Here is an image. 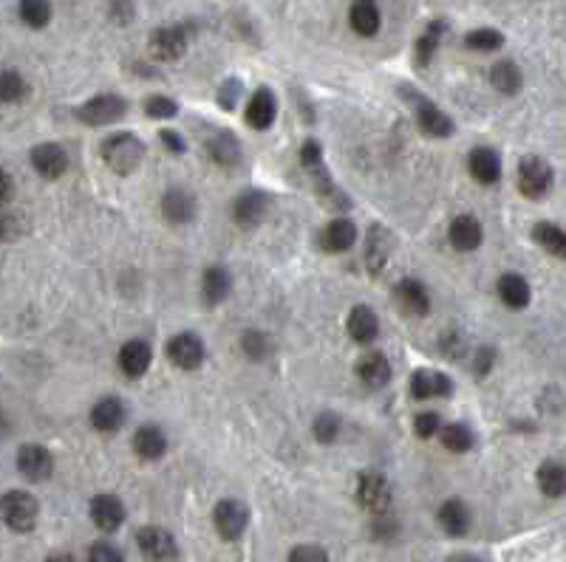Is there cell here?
I'll use <instances>...</instances> for the list:
<instances>
[{"instance_id": "1", "label": "cell", "mask_w": 566, "mask_h": 562, "mask_svg": "<svg viewBox=\"0 0 566 562\" xmlns=\"http://www.w3.org/2000/svg\"><path fill=\"white\" fill-rule=\"evenodd\" d=\"M555 173L550 167V161H544L541 156H527L519 165V190L529 201H541L553 192Z\"/></svg>"}, {"instance_id": "2", "label": "cell", "mask_w": 566, "mask_h": 562, "mask_svg": "<svg viewBox=\"0 0 566 562\" xmlns=\"http://www.w3.org/2000/svg\"><path fill=\"white\" fill-rule=\"evenodd\" d=\"M142 156H145V148L133 133H116L108 141L102 144V158L114 173L128 175L139 167Z\"/></svg>"}, {"instance_id": "3", "label": "cell", "mask_w": 566, "mask_h": 562, "mask_svg": "<svg viewBox=\"0 0 566 562\" xmlns=\"http://www.w3.org/2000/svg\"><path fill=\"white\" fill-rule=\"evenodd\" d=\"M0 517L14 532H31L34 523H38V500H34L29 492H6L0 498Z\"/></svg>"}, {"instance_id": "4", "label": "cell", "mask_w": 566, "mask_h": 562, "mask_svg": "<svg viewBox=\"0 0 566 562\" xmlns=\"http://www.w3.org/2000/svg\"><path fill=\"white\" fill-rule=\"evenodd\" d=\"M300 161H304V167L309 170V175H312V184H314V190L321 192L326 201H331V204H340V209H346V198L338 192V187L331 184V175L326 173V165H323V153H321V144L317 141H306L304 144V150H300Z\"/></svg>"}, {"instance_id": "5", "label": "cell", "mask_w": 566, "mask_h": 562, "mask_svg": "<svg viewBox=\"0 0 566 562\" xmlns=\"http://www.w3.org/2000/svg\"><path fill=\"white\" fill-rule=\"evenodd\" d=\"M212 520H216V532L224 540H238L246 532V523H250V512H246V506L241 500L227 498L216 506V512H212Z\"/></svg>"}, {"instance_id": "6", "label": "cell", "mask_w": 566, "mask_h": 562, "mask_svg": "<svg viewBox=\"0 0 566 562\" xmlns=\"http://www.w3.org/2000/svg\"><path fill=\"white\" fill-rule=\"evenodd\" d=\"M167 356L176 368L182 370H196L204 362V342L196 334H176L167 342Z\"/></svg>"}, {"instance_id": "7", "label": "cell", "mask_w": 566, "mask_h": 562, "mask_svg": "<svg viewBox=\"0 0 566 562\" xmlns=\"http://www.w3.org/2000/svg\"><path fill=\"white\" fill-rule=\"evenodd\" d=\"M128 111V102L116 97V94H99L94 97L88 105L80 107V119L88 122V124H108V122H116L122 119Z\"/></svg>"}, {"instance_id": "8", "label": "cell", "mask_w": 566, "mask_h": 562, "mask_svg": "<svg viewBox=\"0 0 566 562\" xmlns=\"http://www.w3.org/2000/svg\"><path fill=\"white\" fill-rule=\"evenodd\" d=\"M357 500L365 506L368 512H385L388 503H391V486H388V481L377 473H365L360 481H357Z\"/></svg>"}, {"instance_id": "9", "label": "cell", "mask_w": 566, "mask_h": 562, "mask_svg": "<svg viewBox=\"0 0 566 562\" xmlns=\"http://www.w3.org/2000/svg\"><path fill=\"white\" fill-rule=\"evenodd\" d=\"M17 469L29 478V481H46L55 469V461H51L48 449L40 444H26L17 452Z\"/></svg>"}, {"instance_id": "10", "label": "cell", "mask_w": 566, "mask_h": 562, "mask_svg": "<svg viewBox=\"0 0 566 562\" xmlns=\"http://www.w3.org/2000/svg\"><path fill=\"white\" fill-rule=\"evenodd\" d=\"M184 48H187V34L179 26H165V29L153 31V38H150V51L156 60H165V63L179 60Z\"/></svg>"}, {"instance_id": "11", "label": "cell", "mask_w": 566, "mask_h": 562, "mask_svg": "<svg viewBox=\"0 0 566 562\" xmlns=\"http://www.w3.org/2000/svg\"><path fill=\"white\" fill-rule=\"evenodd\" d=\"M394 300L399 305V311L411 314V317L428 314V308H431L428 292H424V285L419 280H402V283H397L394 285Z\"/></svg>"}, {"instance_id": "12", "label": "cell", "mask_w": 566, "mask_h": 562, "mask_svg": "<svg viewBox=\"0 0 566 562\" xmlns=\"http://www.w3.org/2000/svg\"><path fill=\"white\" fill-rule=\"evenodd\" d=\"M136 542H139L142 554L150 557V559H173L176 554H179V549H176V540L165 529H156V525L142 529L136 534Z\"/></svg>"}, {"instance_id": "13", "label": "cell", "mask_w": 566, "mask_h": 562, "mask_svg": "<svg viewBox=\"0 0 566 562\" xmlns=\"http://www.w3.org/2000/svg\"><path fill=\"white\" fill-rule=\"evenodd\" d=\"M275 114H278V102L272 97V90L261 88L253 94L250 105H246V124L255 131H267L275 122Z\"/></svg>"}, {"instance_id": "14", "label": "cell", "mask_w": 566, "mask_h": 562, "mask_svg": "<svg viewBox=\"0 0 566 562\" xmlns=\"http://www.w3.org/2000/svg\"><path fill=\"white\" fill-rule=\"evenodd\" d=\"M31 165L43 178H60L68 167V156L60 144H40L31 150Z\"/></svg>"}, {"instance_id": "15", "label": "cell", "mask_w": 566, "mask_h": 562, "mask_svg": "<svg viewBox=\"0 0 566 562\" xmlns=\"http://www.w3.org/2000/svg\"><path fill=\"white\" fill-rule=\"evenodd\" d=\"M91 520L102 532H116L122 520H125V506H122L119 498H114V495H99L91 500Z\"/></svg>"}, {"instance_id": "16", "label": "cell", "mask_w": 566, "mask_h": 562, "mask_svg": "<svg viewBox=\"0 0 566 562\" xmlns=\"http://www.w3.org/2000/svg\"><path fill=\"white\" fill-rule=\"evenodd\" d=\"M482 241H485L482 224L476 221L473 215H459L456 221L450 224V243H453V249L473 251V249L482 246Z\"/></svg>"}, {"instance_id": "17", "label": "cell", "mask_w": 566, "mask_h": 562, "mask_svg": "<svg viewBox=\"0 0 566 562\" xmlns=\"http://www.w3.org/2000/svg\"><path fill=\"white\" fill-rule=\"evenodd\" d=\"M150 359H153V351H150L148 342L133 339L119 351V368L125 376L139 379V376H145V370L150 368Z\"/></svg>"}, {"instance_id": "18", "label": "cell", "mask_w": 566, "mask_h": 562, "mask_svg": "<svg viewBox=\"0 0 566 562\" xmlns=\"http://www.w3.org/2000/svg\"><path fill=\"white\" fill-rule=\"evenodd\" d=\"M416 122H419V128L428 133V136H450L453 133V122L448 114H442L439 107L428 99H419L416 102Z\"/></svg>"}, {"instance_id": "19", "label": "cell", "mask_w": 566, "mask_h": 562, "mask_svg": "<svg viewBox=\"0 0 566 562\" xmlns=\"http://www.w3.org/2000/svg\"><path fill=\"white\" fill-rule=\"evenodd\" d=\"M470 173L479 184H495L502 178V158L490 148H476L470 153Z\"/></svg>"}, {"instance_id": "20", "label": "cell", "mask_w": 566, "mask_h": 562, "mask_svg": "<svg viewBox=\"0 0 566 562\" xmlns=\"http://www.w3.org/2000/svg\"><path fill=\"white\" fill-rule=\"evenodd\" d=\"M357 376L368 387H385L388 382H391V365H388V359L382 353L371 351L357 362Z\"/></svg>"}, {"instance_id": "21", "label": "cell", "mask_w": 566, "mask_h": 562, "mask_svg": "<svg viewBox=\"0 0 566 562\" xmlns=\"http://www.w3.org/2000/svg\"><path fill=\"white\" fill-rule=\"evenodd\" d=\"M450 379L439 370H416L411 379V393L414 398H436V396H450Z\"/></svg>"}, {"instance_id": "22", "label": "cell", "mask_w": 566, "mask_h": 562, "mask_svg": "<svg viewBox=\"0 0 566 562\" xmlns=\"http://www.w3.org/2000/svg\"><path fill=\"white\" fill-rule=\"evenodd\" d=\"M133 449L142 461H159L167 449L165 432L159 427H139L133 435Z\"/></svg>"}, {"instance_id": "23", "label": "cell", "mask_w": 566, "mask_h": 562, "mask_svg": "<svg viewBox=\"0 0 566 562\" xmlns=\"http://www.w3.org/2000/svg\"><path fill=\"white\" fill-rule=\"evenodd\" d=\"M348 334L351 339H357L360 345H368V342H374L380 334V322L374 317L368 305H357L354 311L348 314Z\"/></svg>"}, {"instance_id": "24", "label": "cell", "mask_w": 566, "mask_h": 562, "mask_svg": "<svg viewBox=\"0 0 566 562\" xmlns=\"http://www.w3.org/2000/svg\"><path fill=\"white\" fill-rule=\"evenodd\" d=\"M439 525L442 532L450 534V537H465L470 529V512L462 500H448L445 506L439 509Z\"/></svg>"}, {"instance_id": "25", "label": "cell", "mask_w": 566, "mask_h": 562, "mask_svg": "<svg viewBox=\"0 0 566 562\" xmlns=\"http://www.w3.org/2000/svg\"><path fill=\"white\" fill-rule=\"evenodd\" d=\"M499 297L507 308H524L529 302V297H533V292H529V283L516 275V271H507V275H502L499 280Z\"/></svg>"}, {"instance_id": "26", "label": "cell", "mask_w": 566, "mask_h": 562, "mask_svg": "<svg viewBox=\"0 0 566 562\" xmlns=\"http://www.w3.org/2000/svg\"><path fill=\"white\" fill-rule=\"evenodd\" d=\"M538 489L546 498H563L566 495V464L561 461H544L538 466Z\"/></svg>"}, {"instance_id": "27", "label": "cell", "mask_w": 566, "mask_h": 562, "mask_svg": "<svg viewBox=\"0 0 566 562\" xmlns=\"http://www.w3.org/2000/svg\"><path fill=\"white\" fill-rule=\"evenodd\" d=\"M267 195L261 192H244L238 201H236V221L241 226H258L263 221V215H267Z\"/></svg>"}, {"instance_id": "28", "label": "cell", "mask_w": 566, "mask_h": 562, "mask_svg": "<svg viewBox=\"0 0 566 562\" xmlns=\"http://www.w3.org/2000/svg\"><path fill=\"white\" fill-rule=\"evenodd\" d=\"M162 212L170 224H187L193 221V215H196V201H193V195L184 190H170L162 201Z\"/></svg>"}, {"instance_id": "29", "label": "cell", "mask_w": 566, "mask_h": 562, "mask_svg": "<svg viewBox=\"0 0 566 562\" xmlns=\"http://www.w3.org/2000/svg\"><path fill=\"white\" fill-rule=\"evenodd\" d=\"M533 238H536V243H538L544 251H550L553 258L566 260V232H563L561 226H555V224H550V221H541V224H536V229H533Z\"/></svg>"}, {"instance_id": "30", "label": "cell", "mask_w": 566, "mask_h": 562, "mask_svg": "<svg viewBox=\"0 0 566 562\" xmlns=\"http://www.w3.org/2000/svg\"><path fill=\"white\" fill-rule=\"evenodd\" d=\"M490 82L493 88L499 90V94L504 97H512V94H519L521 90V71L516 63H510V60H502V63H495L493 71H490Z\"/></svg>"}, {"instance_id": "31", "label": "cell", "mask_w": 566, "mask_h": 562, "mask_svg": "<svg viewBox=\"0 0 566 562\" xmlns=\"http://www.w3.org/2000/svg\"><path fill=\"white\" fill-rule=\"evenodd\" d=\"M348 23L354 31L363 34V38H374L380 31V12L371 0H360V4H354V9L348 14Z\"/></svg>"}, {"instance_id": "32", "label": "cell", "mask_w": 566, "mask_h": 562, "mask_svg": "<svg viewBox=\"0 0 566 562\" xmlns=\"http://www.w3.org/2000/svg\"><path fill=\"white\" fill-rule=\"evenodd\" d=\"M354 241H357V229H354V224L346 221V217L331 221L323 229V249L326 251H346V249L354 246Z\"/></svg>"}, {"instance_id": "33", "label": "cell", "mask_w": 566, "mask_h": 562, "mask_svg": "<svg viewBox=\"0 0 566 562\" xmlns=\"http://www.w3.org/2000/svg\"><path fill=\"white\" fill-rule=\"evenodd\" d=\"M122 419H125V407H122L119 398H102L91 410V424L102 432H114L122 424Z\"/></svg>"}, {"instance_id": "34", "label": "cell", "mask_w": 566, "mask_h": 562, "mask_svg": "<svg viewBox=\"0 0 566 562\" xmlns=\"http://www.w3.org/2000/svg\"><path fill=\"white\" fill-rule=\"evenodd\" d=\"M388 249H391V241H388V232L382 226L371 229V238H368V251H365V260L371 271H380L385 258H388Z\"/></svg>"}, {"instance_id": "35", "label": "cell", "mask_w": 566, "mask_h": 562, "mask_svg": "<svg viewBox=\"0 0 566 562\" xmlns=\"http://www.w3.org/2000/svg\"><path fill=\"white\" fill-rule=\"evenodd\" d=\"M229 294V275L224 268H210L204 275V297L210 305L221 302Z\"/></svg>"}, {"instance_id": "36", "label": "cell", "mask_w": 566, "mask_h": 562, "mask_svg": "<svg viewBox=\"0 0 566 562\" xmlns=\"http://www.w3.org/2000/svg\"><path fill=\"white\" fill-rule=\"evenodd\" d=\"M21 17L31 29H43L51 21V4L48 0H21Z\"/></svg>"}, {"instance_id": "37", "label": "cell", "mask_w": 566, "mask_h": 562, "mask_svg": "<svg viewBox=\"0 0 566 562\" xmlns=\"http://www.w3.org/2000/svg\"><path fill=\"white\" fill-rule=\"evenodd\" d=\"M442 432V444L450 452H467L473 447V430L467 424H448Z\"/></svg>"}, {"instance_id": "38", "label": "cell", "mask_w": 566, "mask_h": 562, "mask_svg": "<svg viewBox=\"0 0 566 562\" xmlns=\"http://www.w3.org/2000/svg\"><path fill=\"white\" fill-rule=\"evenodd\" d=\"M210 156L219 161V165H236L238 156H241V148H238V141L224 133V136H216L210 141Z\"/></svg>"}, {"instance_id": "39", "label": "cell", "mask_w": 566, "mask_h": 562, "mask_svg": "<svg viewBox=\"0 0 566 562\" xmlns=\"http://www.w3.org/2000/svg\"><path fill=\"white\" fill-rule=\"evenodd\" d=\"M26 90V80L17 71H0V102H21Z\"/></svg>"}, {"instance_id": "40", "label": "cell", "mask_w": 566, "mask_h": 562, "mask_svg": "<svg viewBox=\"0 0 566 562\" xmlns=\"http://www.w3.org/2000/svg\"><path fill=\"white\" fill-rule=\"evenodd\" d=\"M465 46L473 51H495L504 46V34L495 29H476L465 38Z\"/></svg>"}, {"instance_id": "41", "label": "cell", "mask_w": 566, "mask_h": 562, "mask_svg": "<svg viewBox=\"0 0 566 562\" xmlns=\"http://www.w3.org/2000/svg\"><path fill=\"white\" fill-rule=\"evenodd\" d=\"M442 34H445V23H442V21H433L428 29H424V34H422L419 43H416V57H419V63H428L433 57V51H436V46L442 40Z\"/></svg>"}, {"instance_id": "42", "label": "cell", "mask_w": 566, "mask_h": 562, "mask_svg": "<svg viewBox=\"0 0 566 562\" xmlns=\"http://www.w3.org/2000/svg\"><path fill=\"white\" fill-rule=\"evenodd\" d=\"M338 430H340V422L334 419L331 413L317 415V422H314V439L317 441H323V444L334 441V439H338Z\"/></svg>"}, {"instance_id": "43", "label": "cell", "mask_w": 566, "mask_h": 562, "mask_svg": "<svg viewBox=\"0 0 566 562\" xmlns=\"http://www.w3.org/2000/svg\"><path fill=\"white\" fill-rule=\"evenodd\" d=\"M145 111H148L150 119H173L179 107H176V102L167 99V97H153V99H148Z\"/></svg>"}, {"instance_id": "44", "label": "cell", "mask_w": 566, "mask_h": 562, "mask_svg": "<svg viewBox=\"0 0 566 562\" xmlns=\"http://www.w3.org/2000/svg\"><path fill=\"white\" fill-rule=\"evenodd\" d=\"M21 234H23L21 215H14V212H4V215H0V241H17Z\"/></svg>"}, {"instance_id": "45", "label": "cell", "mask_w": 566, "mask_h": 562, "mask_svg": "<svg viewBox=\"0 0 566 562\" xmlns=\"http://www.w3.org/2000/svg\"><path fill=\"white\" fill-rule=\"evenodd\" d=\"M414 430H416L419 439H433V435L442 430V419L436 413H419L416 422H414Z\"/></svg>"}, {"instance_id": "46", "label": "cell", "mask_w": 566, "mask_h": 562, "mask_svg": "<svg viewBox=\"0 0 566 562\" xmlns=\"http://www.w3.org/2000/svg\"><path fill=\"white\" fill-rule=\"evenodd\" d=\"M244 351L246 353H250L253 359H261L263 353H267V336H263V334H258V331H250V334H244Z\"/></svg>"}, {"instance_id": "47", "label": "cell", "mask_w": 566, "mask_h": 562, "mask_svg": "<svg viewBox=\"0 0 566 562\" xmlns=\"http://www.w3.org/2000/svg\"><path fill=\"white\" fill-rule=\"evenodd\" d=\"M91 559H94V562H119L122 554L114 551L111 546H105V542H97V546L91 549Z\"/></svg>"}, {"instance_id": "48", "label": "cell", "mask_w": 566, "mask_h": 562, "mask_svg": "<svg viewBox=\"0 0 566 562\" xmlns=\"http://www.w3.org/2000/svg\"><path fill=\"white\" fill-rule=\"evenodd\" d=\"M493 359H495V353H493L490 348H482L479 356H476V373L485 376V373L490 370V365H493Z\"/></svg>"}, {"instance_id": "49", "label": "cell", "mask_w": 566, "mask_h": 562, "mask_svg": "<svg viewBox=\"0 0 566 562\" xmlns=\"http://www.w3.org/2000/svg\"><path fill=\"white\" fill-rule=\"evenodd\" d=\"M162 141L167 144V150H173V153H184V141H182L179 133L165 131V133H162Z\"/></svg>"}, {"instance_id": "50", "label": "cell", "mask_w": 566, "mask_h": 562, "mask_svg": "<svg viewBox=\"0 0 566 562\" xmlns=\"http://www.w3.org/2000/svg\"><path fill=\"white\" fill-rule=\"evenodd\" d=\"M289 559H326V551L321 549H295Z\"/></svg>"}, {"instance_id": "51", "label": "cell", "mask_w": 566, "mask_h": 562, "mask_svg": "<svg viewBox=\"0 0 566 562\" xmlns=\"http://www.w3.org/2000/svg\"><path fill=\"white\" fill-rule=\"evenodd\" d=\"M9 198H12V181L4 170H0V207H4Z\"/></svg>"}]
</instances>
